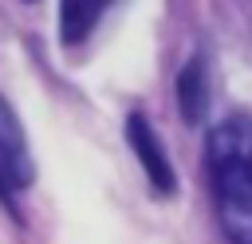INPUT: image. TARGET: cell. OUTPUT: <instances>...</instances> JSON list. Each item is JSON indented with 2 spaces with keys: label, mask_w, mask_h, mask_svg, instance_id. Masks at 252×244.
<instances>
[{
  "label": "cell",
  "mask_w": 252,
  "mask_h": 244,
  "mask_svg": "<svg viewBox=\"0 0 252 244\" xmlns=\"http://www.w3.org/2000/svg\"><path fill=\"white\" fill-rule=\"evenodd\" d=\"M177 106L185 122H201L209 106V83H205V59L193 55L177 75Z\"/></svg>",
  "instance_id": "5b68a950"
},
{
  "label": "cell",
  "mask_w": 252,
  "mask_h": 244,
  "mask_svg": "<svg viewBox=\"0 0 252 244\" xmlns=\"http://www.w3.org/2000/svg\"><path fill=\"white\" fill-rule=\"evenodd\" d=\"M24 4H35V0H24Z\"/></svg>",
  "instance_id": "8992f818"
},
{
  "label": "cell",
  "mask_w": 252,
  "mask_h": 244,
  "mask_svg": "<svg viewBox=\"0 0 252 244\" xmlns=\"http://www.w3.org/2000/svg\"><path fill=\"white\" fill-rule=\"evenodd\" d=\"M110 4L114 0H59V39L67 47L83 43L98 28V20L106 16Z\"/></svg>",
  "instance_id": "277c9868"
},
{
  "label": "cell",
  "mask_w": 252,
  "mask_h": 244,
  "mask_svg": "<svg viewBox=\"0 0 252 244\" xmlns=\"http://www.w3.org/2000/svg\"><path fill=\"white\" fill-rule=\"evenodd\" d=\"M209 177L217 224L228 244H252V114L236 110L220 118L209 138Z\"/></svg>",
  "instance_id": "6da1fadb"
},
{
  "label": "cell",
  "mask_w": 252,
  "mask_h": 244,
  "mask_svg": "<svg viewBox=\"0 0 252 244\" xmlns=\"http://www.w3.org/2000/svg\"><path fill=\"white\" fill-rule=\"evenodd\" d=\"M32 177H35V161H32L28 138L20 130L16 110L0 94V197H12L20 189H28Z\"/></svg>",
  "instance_id": "7a4b0ae2"
},
{
  "label": "cell",
  "mask_w": 252,
  "mask_h": 244,
  "mask_svg": "<svg viewBox=\"0 0 252 244\" xmlns=\"http://www.w3.org/2000/svg\"><path fill=\"white\" fill-rule=\"evenodd\" d=\"M126 142H130L142 173L150 177L154 193H158V197H169V193L177 189V173H173V165H169V157H165V146H161V138L154 134V126H150L146 114H130V118H126Z\"/></svg>",
  "instance_id": "3957f363"
}]
</instances>
